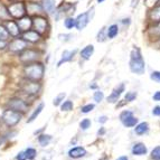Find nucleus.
Returning a JSON list of instances; mask_svg holds the SVG:
<instances>
[{"instance_id": "obj_1", "label": "nucleus", "mask_w": 160, "mask_h": 160, "mask_svg": "<svg viewBox=\"0 0 160 160\" xmlns=\"http://www.w3.org/2000/svg\"><path fill=\"white\" fill-rule=\"evenodd\" d=\"M129 67L132 73L137 75H142L146 72V62L142 56L141 49L137 46L132 48L130 53V62H129Z\"/></svg>"}, {"instance_id": "obj_2", "label": "nucleus", "mask_w": 160, "mask_h": 160, "mask_svg": "<svg viewBox=\"0 0 160 160\" xmlns=\"http://www.w3.org/2000/svg\"><path fill=\"white\" fill-rule=\"evenodd\" d=\"M45 74V65L40 62H32L24 66L25 78L32 81H40Z\"/></svg>"}, {"instance_id": "obj_3", "label": "nucleus", "mask_w": 160, "mask_h": 160, "mask_svg": "<svg viewBox=\"0 0 160 160\" xmlns=\"http://www.w3.org/2000/svg\"><path fill=\"white\" fill-rule=\"evenodd\" d=\"M32 28L36 32H39L43 37L48 36L49 32H51V25H49V20L46 16L43 15H37V16L32 17Z\"/></svg>"}, {"instance_id": "obj_4", "label": "nucleus", "mask_w": 160, "mask_h": 160, "mask_svg": "<svg viewBox=\"0 0 160 160\" xmlns=\"http://www.w3.org/2000/svg\"><path fill=\"white\" fill-rule=\"evenodd\" d=\"M8 12L12 19H18L20 17L27 15L26 11V2L24 0H17V1H11L7 5Z\"/></svg>"}, {"instance_id": "obj_5", "label": "nucleus", "mask_w": 160, "mask_h": 160, "mask_svg": "<svg viewBox=\"0 0 160 160\" xmlns=\"http://www.w3.org/2000/svg\"><path fill=\"white\" fill-rule=\"evenodd\" d=\"M40 55H42V53L39 49L27 47L22 53L18 54V59L22 65H26L32 63V62H37L40 58Z\"/></svg>"}, {"instance_id": "obj_6", "label": "nucleus", "mask_w": 160, "mask_h": 160, "mask_svg": "<svg viewBox=\"0 0 160 160\" xmlns=\"http://www.w3.org/2000/svg\"><path fill=\"white\" fill-rule=\"evenodd\" d=\"M20 90L22 93H25L28 96H36L40 91H42V84L39 81H32V80H26L22 83Z\"/></svg>"}, {"instance_id": "obj_7", "label": "nucleus", "mask_w": 160, "mask_h": 160, "mask_svg": "<svg viewBox=\"0 0 160 160\" xmlns=\"http://www.w3.org/2000/svg\"><path fill=\"white\" fill-rule=\"evenodd\" d=\"M1 120L3 121L7 127H15L16 124H18L22 120V113L17 112L15 110L11 109H7L3 111L2 117H1Z\"/></svg>"}, {"instance_id": "obj_8", "label": "nucleus", "mask_w": 160, "mask_h": 160, "mask_svg": "<svg viewBox=\"0 0 160 160\" xmlns=\"http://www.w3.org/2000/svg\"><path fill=\"white\" fill-rule=\"evenodd\" d=\"M75 10H76V3L69 2V1H64L58 7H56V11L54 13V16H55V19H56L57 22L61 17L73 16V13L75 12Z\"/></svg>"}, {"instance_id": "obj_9", "label": "nucleus", "mask_w": 160, "mask_h": 160, "mask_svg": "<svg viewBox=\"0 0 160 160\" xmlns=\"http://www.w3.org/2000/svg\"><path fill=\"white\" fill-rule=\"evenodd\" d=\"M94 16V7H92L91 9H88L85 12L80 13L76 18H75V28L78 30H83L90 24V22L92 20Z\"/></svg>"}, {"instance_id": "obj_10", "label": "nucleus", "mask_w": 160, "mask_h": 160, "mask_svg": "<svg viewBox=\"0 0 160 160\" xmlns=\"http://www.w3.org/2000/svg\"><path fill=\"white\" fill-rule=\"evenodd\" d=\"M28 47V43L26 40H24L22 37H16V38H11L8 42V46H7V49H8L10 53L17 54L22 53L24 49Z\"/></svg>"}, {"instance_id": "obj_11", "label": "nucleus", "mask_w": 160, "mask_h": 160, "mask_svg": "<svg viewBox=\"0 0 160 160\" xmlns=\"http://www.w3.org/2000/svg\"><path fill=\"white\" fill-rule=\"evenodd\" d=\"M7 105H8L9 109L15 110L17 112H20L22 114L27 112L28 111V107H29L28 103L26 101H24L22 99H20V98H12V99H10L8 101V103H7Z\"/></svg>"}, {"instance_id": "obj_12", "label": "nucleus", "mask_w": 160, "mask_h": 160, "mask_svg": "<svg viewBox=\"0 0 160 160\" xmlns=\"http://www.w3.org/2000/svg\"><path fill=\"white\" fill-rule=\"evenodd\" d=\"M20 37L24 40H26L28 44H39L40 42H43L44 37L39 34L38 32H36L35 29H29L27 32H22Z\"/></svg>"}, {"instance_id": "obj_13", "label": "nucleus", "mask_w": 160, "mask_h": 160, "mask_svg": "<svg viewBox=\"0 0 160 160\" xmlns=\"http://www.w3.org/2000/svg\"><path fill=\"white\" fill-rule=\"evenodd\" d=\"M8 30L9 35H10L11 38H16V37H20V35H22V32L19 29V26L17 24L16 19H8V20H6L5 24H3Z\"/></svg>"}, {"instance_id": "obj_14", "label": "nucleus", "mask_w": 160, "mask_h": 160, "mask_svg": "<svg viewBox=\"0 0 160 160\" xmlns=\"http://www.w3.org/2000/svg\"><path fill=\"white\" fill-rule=\"evenodd\" d=\"M26 11L27 15L34 17L37 15H43L44 10L43 7L40 5V2H36V1H28L26 2Z\"/></svg>"}, {"instance_id": "obj_15", "label": "nucleus", "mask_w": 160, "mask_h": 160, "mask_svg": "<svg viewBox=\"0 0 160 160\" xmlns=\"http://www.w3.org/2000/svg\"><path fill=\"white\" fill-rule=\"evenodd\" d=\"M147 36L151 42L156 43L160 38V22L155 24H149V27L147 29Z\"/></svg>"}, {"instance_id": "obj_16", "label": "nucleus", "mask_w": 160, "mask_h": 160, "mask_svg": "<svg viewBox=\"0 0 160 160\" xmlns=\"http://www.w3.org/2000/svg\"><path fill=\"white\" fill-rule=\"evenodd\" d=\"M16 22L22 32H27V30L32 28V17L29 16V15H25V16L20 17V18L16 19Z\"/></svg>"}, {"instance_id": "obj_17", "label": "nucleus", "mask_w": 160, "mask_h": 160, "mask_svg": "<svg viewBox=\"0 0 160 160\" xmlns=\"http://www.w3.org/2000/svg\"><path fill=\"white\" fill-rule=\"evenodd\" d=\"M124 88H126V86H124L123 83H121V84H119L118 86H115V88H113L112 93L108 96V102H109V103H115V102L119 101L121 94L124 92Z\"/></svg>"}, {"instance_id": "obj_18", "label": "nucleus", "mask_w": 160, "mask_h": 160, "mask_svg": "<svg viewBox=\"0 0 160 160\" xmlns=\"http://www.w3.org/2000/svg\"><path fill=\"white\" fill-rule=\"evenodd\" d=\"M40 5L46 15H54L56 11V0H40Z\"/></svg>"}, {"instance_id": "obj_19", "label": "nucleus", "mask_w": 160, "mask_h": 160, "mask_svg": "<svg viewBox=\"0 0 160 160\" xmlns=\"http://www.w3.org/2000/svg\"><path fill=\"white\" fill-rule=\"evenodd\" d=\"M147 19L149 24H155L160 22V5L153 6L149 11H148Z\"/></svg>"}, {"instance_id": "obj_20", "label": "nucleus", "mask_w": 160, "mask_h": 160, "mask_svg": "<svg viewBox=\"0 0 160 160\" xmlns=\"http://www.w3.org/2000/svg\"><path fill=\"white\" fill-rule=\"evenodd\" d=\"M75 54H76V51H64L62 53V56L59 62L57 63V67L62 66L64 63H68V62H72L73 58H74Z\"/></svg>"}, {"instance_id": "obj_21", "label": "nucleus", "mask_w": 160, "mask_h": 160, "mask_svg": "<svg viewBox=\"0 0 160 160\" xmlns=\"http://www.w3.org/2000/svg\"><path fill=\"white\" fill-rule=\"evenodd\" d=\"M93 54H94V46L92 44H88L83 49H81L80 56L84 61H88V59H91V57L93 56Z\"/></svg>"}, {"instance_id": "obj_22", "label": "nucleus", "mask_w": 160, "mask_h": 160, "mask_svg": "<svg viewBox=\"0 0 160 160\" xmlns=\"http://www.w3.org/2000/svg\"><path fill=\"white\" fill-rule=\"evenodd\" d=\"M86 155V150L85 148L83 147H74L68 151V156L73 159H78V158H82Z\"/></svg>"}, {"instance_id": "obj_23", "label": "nucleus", "mask_w": 160, "mask_h": 160, "mask_svg": "<svg viewBox=\"0 0 160 160\" xmlns=\"http://www.w3.org/2000/svg\"><path fill=\"white\" fill-rule=\"evenodd\" d=\"M120 32V28L118 24H112L109 27H107V37L108 39H114Z\"/></svg>"}, {"instance_id": "obj_24", "label": "nucleus", "mask_w": 160, "mask_h": 160, "mask_svg": "<svg viewBox=\"0 0 160 160\" xmlns=\"http://www.w3.org/2000/svg\"><path fill=\"white\" fill-rule=\"evenodd\" d=\"M147 147L143 143H136L132 148V153L134 156H143L147 153Z\"/></svg>"}, {"instance_id": "obj_25", "label": "nucleus", "mask_w": 160, "mask_h": 160, "mask_svg": "<svg viewBox=\"0 0 160 160\" xmlns=\"http://www.w3.org/2000/svg\"><path fill=\"white\" fill-rule=\"evenodd\" d=\"M0 19L1 22H6L8 19H11L10 15L8 12V8H7V5L0 2Z\"/></svg>"}, {"instance_id": "obj_26", "label": "nucleus", "mask_w": 160, "mask_h": 160, "mask_svg": "<svg viewBox=\"0 0 160 160\" xmlns=\"http://www.w3.org/2000/svg\"><path fill=\"white\" fill-rule=\"evenodd\" d=\"M123 126L127 127V128H131V127H134L138 123V119L133 117V114H130L126 118V119H123L122 120Z\"/></svg>"}, {"instance_id": "obj_27", "label": "nucleus", "mask_w": 160, "mask_h": 160, "mask_svg": "<svg viewBox=\"0 0 160 160\" xmlns=\"http://www.w3.org/2000/svg\"><path fill=\"white\" fill-rule=\"evenodd\" d=\"M148 130H149V124L147 122H141L139 123L138 126L136 127V133L139 136H142V134L147 133Z\"/></svg>"}, {"instance_id": "obj_28", "label": "nucleus", "mask_w": 160, "mask_h": 160, "mask_svg": "<svg viewBox=\"0 0 160 160\" xmlns=\"http://www.w3.org/2000/svg\"><path fill=\"white\" fill-rule=\"evenodd\" d=\"M43 109H44V103H40L39 105L35 109L34 112L32 113V115L29 117V119L27 120V123H30V122H32V121H35V119H37V117L40 114V112L43 111Z\"/></svg>"}, {"instance_id": "obj_29", "label": "nucleus", "mask_w": 160, "mask_h": 160, "mask_svg": "<svg viewBox=\"0 0 160 160\" xmlns=\"http://www.w3.org/2000/svg\"><path fill=\"white\" fill-rule=\"evenodd\" d=\"M11 39L10 35H9L8 30H7V28H6V26L3 24H0V40H7V42H9V40Z\"/></svg>"}, {"instance_id": "obj_30", "label": "nucleus", "mask_w": 160, "mask_h": 160, "mask_svg": "<svg viewBox=\"0 0 160 160\" xmlns=\"http://www.w3.org/2000/svg\"><path fill=\"white\" fill-rule=\"evenodd\" d=\"M64 27L66 29L71 30L75 28V18L73 16H67L64 19Z\"/></svg>"}, {"instance_id": "obj_31", "label": "nucleus", "mask_w": 160, "mask_h": 160, "mask_svg": "<svg viewBox=\"0 0 160 160\" xmlns=\"http://www.w3.org/2000/svg\"><path fill=\"white\" fill-rule=\"evenodd\" d=\"M107 39V27H102L101 29L99 30V32H98V35H96V40L99 43H104Z\"/></svg>"}, {"instance_id": "obj_32", "label": "nucleus", "mask_w": 160, "mask_h": 160, "mask_svg": "<svg viewBox=\"0 0 160 160\" xmlns=\"http://www.w3.org/2000/svg\"><path fill=\"white\" fill-rule=\"evenodd\" d=\"M51 140H52V137L48 136V134H40V136L38 137V142H39V144L42 147H46V146L49 143Z\"/></svg>"}, {"instance_id": "obj_33", "label": "nucleus", "mask_w": 160, "mask_h": 160, "mask_svg": "<svg viewBox=\"0 0 160 160\" xmlns=\"http://www.w3.org/2000/svg\"><path fill=\"white\" fill-rule=\"evenodd\" d=\"M61 110L63 112H68V111H72L73 110V102L67 100V101L63 102L61 105Z\"/></svg>"}, {"instance_id": "obj_34", "label": "nucleus", "mask_w": 160, "mask_h": 160, "mask_svg": "<svg viewBox=\"0 0 160 160\" xmlns=\"http://www.w3.org/2000/svg\"><path fill=\"white\" fill-rule=\"evenodd\" d=\"M25 153H26V157L28 160L35 159V157H36V155H37V152H36V150H35L34 148H28V149H26Z\"/></svg>"}, {"instance_id": "obj_35", "label": "nucleus", "mask_w": 160, "mask_h": 160, "mask_svg": "<svg viewBox=\"0 0 160 160\" xmlns=\"http://www.w3.org/2000/svg\"><path fill=\"white\" fill-rule=\"evenodd\" d=\"M137 96H138V93L134 91H131V92H128V93L126 94V96H124V100H126L127 102H132L134 101V100L137 99Z\"/></svg>"}, {"instance_id": "obj_36", "label": "nucleus", "mask_w": 160, "mask_h": 160, "mask_svg": "<svg viewBox=\"0 0 160 160\" xmlns=\"http://www.w3.org/2000/svg\"><path fill=\"white\" fill-rule=\"evenodd\" d=\"M65 96H66V94L65 93H59L58 95L54 99V102H53V104L55 105V107H57V105H59V104L62 103V102L64 101V99H65Z\"/></svg>"}, {"instance_id": "obj_37", "label": "nucleus", "mask_w": 160, "mask_h": 160, "mask_svg": "<svg viewBox=\"0 0 160 160\" xmlns=\"http://www.w3.org/2000/svg\"><path fill=\"white\" fill-rule=\"evenodd\" d=\"M93 98H94V101L98 102V103H100V102L103 101V99H104V94H103V92L100 91V90H98V91L94 92Z\"/></svg>"}, {"instance_id": "obj_38", "label": "nucleus", "mask_w": 160, "mask_h": 160, "mask_svg": "<svg viewBox=\"0 0 160 160\" xmlns=\"http://www.w3.org/2000/svg\"><path fill=\"white\" fill-rule=\"evenodd\" d=\"M58 38H59V40H61V42L68 43V42H71V40H72L73 35H71V34H59Z\"/></svg>"}, {"instance_id": "obj_39", "label": "nucleus", "mask_w": 160, "mask_h": 160, "mask_svg": "<svg viewBox=\"0 0 160 160\" xmlns=\"http://www.w3.org/2000/svg\"><path fill=\"white\" fill-rule=\"evenodd\" d=\"M151 158L153 160H160V146L156 147L151 151Z\"/></svg>"}, {"instance_id": "obj_40", "label": "nucleus", "mask_w": 160, "mask_h": 160, "mask_svg": "<svg viewBox=\"0 0 160 160\" xmlns=\"http://www.w3.org/2000/svg\"><path fill=\"white\" fill-rule=\"evenodd\" d=\"M80 127L82 130H88V129L91 127V121L88 120V119H84V120L81 121Z\"/></svg>"}, {"instance_id": "obj_41", "label": "nucleus", "mask_w": 160, "mask_h": 160, "mask_svg": "<svg viewBox=\"0 0 160 160\" xmlns=\"http://www.w3.org/2000/svg\"><path fill=\"white\" fill-rule=\"evenodd\" d=\"M94 109V104H86V105H84V107H82V109H81V112L82 113H88L91 112L92 110Z\"/></svg>"}, {"instance_id": "obj_42", "label": "nucleus", "mask_w": 160, "mask_h": 160, "mask_svg": "<svg viewBox=\"0 0 160 160\" xmlns=\"http://www.w3.org/2000/svg\"><path fill=\"white\" fill-rule=\"evenodd\" d=\"M150 78H151V80H153V81H156V82L160 83V72H158V71L152 72L151 75H150Z\"/></svg>"}, {"instance_id": "obj_43", "label": "nucleus", "mask_w": 160, "mask_h": 160, "mask_svg": "<svg viewBox=\"0 0 160 160\" xmlns=\"http://www.w3.org/2000/svg\"><path fill=\"white\" fill-rule=\"evenodd\" d=\"M16 159L17 160H27V157H26V153H25V151L19 152L18 155L16 156Z\"/></svg>"}, {"instance_id": "obj_44", "label": "nucleus", "mask_w": 160, "mask_h": 160, "mask_svg": "<svg viewBox=\"0 0 160 160\" xmlns=\"http://www.w3.org/2000/svg\"><path fill=\"white\" fill-rule=\"evenodd\" d=\"M130 114H132V112H131V111H123V112L120 114V120L122 121L123 119H126V118L128 117V115H130Z\"/></svg>"}, {"instance_id": "obj_45", "label": "nucleus", "mask_w": 160, "mask_h": 160, "mask_svg": "<svg viewBox=\"0 0 160 160\" xmlns=\"http://www.w3.org/2000/svg\"><path fill=\"white\" fill-rule=\"evenodd\" d=\"M7 46H8V42L7 40H0V51L6 49Z\"/></svg>"}, {"instance_id": "obj_46", "label": "nucleus", "mask_w": 160, "mask_h": 160, "mask_svg": "<svg viewBox=\"0 0 160 160\" xmlns=\"http://www.w3.org/2000/svg\"><path fill=\"white\" fill-rule=\"evenodd\" d=\"M121 22H122L123 25H127V26H129V25L131 24V18L130 17H128V18H124L121 20Z\"/></svg>"}, {"instance_id": "obj_47", "label": "nucleus", "mask_w": 160, "mask_h": 160, "mask_svg": "<svg viewBox=\"0 0 160 160\" xmlns=\"http://www.w3.org/2000/svg\"><path fill=\"white\" fill-rule=\"evenodd\" d=\"M152 114L153 115H160V107H156L152 110Z\"/></svg>"}, {"instance_id": "obj_48", "label": "nucleus", "mask_w": 160, "mask_h": 160, "mask_svg": "<svg viewBox=\"0 0 160 160\" xmlns=\"http://www.w3.org/2000/svg\"><path fill=\"white\" fill-rule=\"evenodd\" d=\"M152 98H153V100H155V101L159 102V101H160V91H157V92H156V93L153 94V96H152Z\"/></svg>"}, {"instance_id": "obj_49", "label": "nucleus", "mask_w": 160, "mask_h": 160, "mask_svg": "<svg viewBox=\"0 0 160 160\" xmlns=\"http://www.w3.org/2000/svg\"><path fill=\"white\" fill-rule=\"evenodd\" d=\"M105 121H107V117H101V118H99V122L104 123Z\"/></svg>"}, {"instance_id": "obj_50", "label": "nucleus", "mask_w": 160, "mask_h": 160, "mask_svg": "<svg viewBox=\"0 0 160 160\" xmlns=\"http://www.w3.org/2000/svg\"><path fill=\"white\" fill-rule=\"evenodd\" d=\"M117 160H129V159H128V157H127V156H122V157L118 158Z\"/></svg>"}, {"instance_id": "obj_51", "label": "nucleus", "mask_w": 160, "mask_h": 160, "mask_svg": "<svg viewBox=\"0 0 160 160\" xmlns=\"http://www.w3.org/2000/svg\"><path fill=\"white\" fill-rule=\"evenodd\" d=\"M3 142H5V138L2 137V138H0V146H1V144H2Z\"/></svg>"}, {"instance_id": "obj_52", "label": "nucleus", "mask_w": 160, "mask_h": 160, "mask_svg": "<svg viewBox=\"0 0 160 160\" xmlns=\"http://www.w3.org/2000/svg\"><path fill=\"white\" fill-rule=\"evenodd\" d=\"M104 1H105V0H96V2L98 3H102V2H104Z\"/></svg>"}, {"instance_id": "obj_53", "label": "nucleus", "mask_w": 160, "mask_h": 160, "mask_svg": "<svg viewBox=\"0 0 160 160\" xmlns=\"http://www.w3.org/2000/svg\"><path fill=\"white\" fill-rule=\"evenodd\" d=\"M155 44H157V45H158V46H159V47H160V38H159V39L157 40V42H156Z\"/></svg>"}]
</instances>
